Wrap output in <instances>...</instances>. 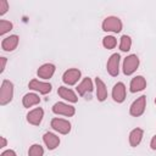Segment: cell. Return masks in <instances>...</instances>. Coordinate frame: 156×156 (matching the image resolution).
Instances as JSON below:
<instances>
[{
  "mask_svg": "<svg viewBox=\"0 0 156 156\" xmlns=\"http://www.w3.org/2000/svg\"><path fill=\"white\" fill-rule=\"evenodd\" d=\"M112 99L118 104H121L126 100V85H124V83L118 82L113 85V88H112Z\"/></svg>",
  "mask_w": 156,
  "mask_h": 156,
  "instance_id": "8fae6325",
  "label": "cell"
},
{
  "mask_svg": "<svg viewBox=\"0 0 156 156\" xmlns=\"http://www.w3.org/2000/svg\"><path fill=\"white\" fill-rule=\"evenodd\" d=\"M57 94L60 95V98H62L63 100H67L68 102L76 104V102L78 101V96L76 95V93H74L72 89L67 88V87H63V85H62V87H58Z\"/></svg>",
  "mask_w": 156,
  "mask_h": 156,
  "instance_id": "5bb4252c",
  "label": "cell"
},
{
  "mask_svg": "<svg viewBox=\"0 0 156 156\" xmlns=\"http://www.w3.org/2000/svg\"><path fill=\"white\" fill-rule=\"evenodd\" d=\"M77 93L80 95V96H84L87 93H91L94 87H93V80L89 78V77H85L78 85H77Z\"/></svg>",
  "mask_w": 156,
  "mask_h": 156,
  "instance_id": "e0dca14e",
  "label": "cell"
},
{
  "mask_svg": "<svg viewBox=\"0 0 156 156\" xmlns=\"http://www.w3.org/2000/svg\"><path fill=\"white\" fill-rule=\"evenodd\" d=\"M80 71L78 68H69L67 69L62 76V82L67 85H74L80 79Z\"/></svg>",
  "mask_w": 156,
  "mask_h": 156,
  "instance_id": "ba28073f",
  "label": "cell"
},
{
  "mask_svg": "<svg viewBox=\"0 0 156 156\" xmlns=\"http://www.w3.org/2000/svg\"><path fill=\"white\" fill-rule=\"evenodd\" d=\"M28 88L32 89V90H35V91H39L40 94L43 95H46L51 91L52 87L50 83H46V82H40L39 79H32L28 84Z\"/></svg>",
  "mask_w": 156,
  "mask_h": 156,
  "instance_id": "9c48e42d",
  "label": "cell"
},
{
  "mask_svg": "<svg viewBox=\"0 0 156 156\" xmlns=\"http://www.w3.org/2000/svg\"><path fill=\"white\" fill-rule=\"evenodd\" d=\"M44 149L40 144H33L28 150V156H43Z\"/></svg>",
  "mask_w": 156,
  "mask_h": 156,
  "instance_id": "603a6c76",
  "label": "cell"
},
{
  "mask_svg": "<svg viewBox=\"0 0 156 156\" xmlns=\"http://www.w3.org/2000/svg\"><path fill=\"white\" fill-rule=\"evenodd\" d=\"M51 128L56 132H58L60 134H68L71 132V123L67 121V119H63V118H52L51 119Z\"/></svg>",
  "mask_w": 156,
  "mask_h": 156,
  "instance_id": "8992f818",
  "label": "cell"
},
{
  "mask_svg": "<svg viewBox=\"0 0 156 156\" xmlns=\"http://www.w3.org/2000/svg\"><path fill=\"white\" fill-rule=\"evenodd\" d=\"M145 107H146V96L141 95L136 100L133 101V104L129 107V113L133 117H139V116H141L144 113Z\"/></svg>",
  "mask_w": 156,
  "mask_h": 156,
  "instance_id": "277c9868",
  "label": "cell"
},
{
  "mask_svg": "<svg viewBox=\"0 0 156 156\" xmlns=\"http://www.w3.org/2000/svg\"><path fill=\"white\" fill-rule=\"evenodd\" d=\"M95 85H96V98L99 101H105L107 99V88L105 85V83L96 77L95 78Z\"/></svg>",
  "mask_w": 156,
  "mask_h": 156,
  "instance_id": "d6986e66",
  "label": "cell"
},
{
  "mask_svg": "<svg viewBox=\"0 0 156 156\" xmlns=\"http://www.w3.org/2000/svg\"><path fill=\"white\" fill-rule=\"evenodd\" d=\"M130 48H132V39H130V37L127 35V34L122 35L121 37V41H119V50L127 52V51L130 50Z\"/></svg>",
  "mask_w": 156,
  "mask_h": 156,
  "instance_id": "44dd1931",
  "label": "cell"
},
{
  "mask_svg": "<svg viewBox=\"0 0 156 156\" xmlns=\"http://www.w3.org/2000/svg\"><path fill=\"white\" fill-rule=\"evenodd\" d=\"M52 112L55 115H61V116H66V117H72L76 113V108L72 105H68L66 102L58 101L56 104H54L52 106Z\"/></svg>",
  "mask_w": 156,
  "mask_h": 156,
  "instance_id": "5b68a950",
  "label": "cell"
},
{
  "mask_svg": "<svg viewBox=\"0 0 156 156\" xmlns=\"http://www.w3.org/2000/svg\"><path fill=\"white\" fill-rule=\"evenodd\" d=\"M13 28V24L10 21L6 20H0V35L6 34L7 32H10Z\"/></svg>",
  "mask_w": 156,
  "mask_h": 156,
  "instance_id": "cb8c5ba5",
  "label": "cell"
},
{
  "mask_svg": "<svg viewBox=\"0 0 156 156\" xmlns=\"http://www.w3.org/2000/svg\"><path fill=\"white\" fill-rule=\"evenodd\" d=\"M39 102H40V98H39L35 93H28V94H26V95L23 96V99H22V104H23V106L27 107V108H29V107H32V106H34V105H38Z\"/></svg>",
  "mask_w": 156,
  "mask_h": 156,
  "instance_id": "ffe728a7",
  "label": "cell"
},
{
  "mask_svg": "<svg viewBox=\"0 0 156 156\" xmlns=\"http://www.w3.org/2000/svg\"><path fill=\"white\" fill-rule=\"evenodd\" d=\"M0 140H1V144H0V147H5L7 145V140L5 139V136H0Z\"/></svg>",
  "mask_w": 156,
  "mask_h": 156,
  "instance_id": "f1b7e54d",
  "label": "cell"
},
{
  "mask_svg": "<svg viewBox=\"0 0 156 156\" xmlns=\"http://www.w3.org/2000/svg\"><path fill=\"white\" fill-rule=\"evenodd\" d=\"M18 41H20L18 35H16V34L9 35V37H6V38L2 39V41H1V48H2L4 51H13V50L17 48Z\"/></svg>",
  "mask_w": 156,
  "mask_h": 156,
  "instance_id": "7c38bea8",
  "label": "cell"
},
{
  "mask_svg": "<svg viewBox=\"0 0 156 156\" xmlns=\"http://www.w3.org/2000/svg\"><path fill=\"white\" fill-rule=\"evenodd\" d=\"M119 61H121V56L119 54H112L107 61L106 65V69L108 72L110 76L112 77H117L119 73Z\"/></svg>",
  "mask_w": 156,
  "mask_h": 156,
  "instance_id": "52a82bcc",
  "label": "cell"
},
{
  "mask_svg": "<svg viewBox=\"0 0 156 156\" xmlns=\"http://www.w3.org/2000/svg\"><path fill=\"white\" fill-rule=\"evenodd\" d=\"M43 141L49 150H55L60 145V138L51 132H46L43 135Z\"/></svg>",
  "mask_w": 156,
  "mask_h": 156,
  "instance_id": "9a60e30c",
  "label": "cell"
},
{
  "mask_svg": "<svg viewBox=\"0 0 156 156\" xmlns=\"http://www.w3.org/2000/svg\"><path fill=\"white\" fill-rule=\"evenodd\" d=\"M139 63H140V61H139V57H138L136 55H134V54L128 55V56L123 60V73H124L126 76L133 74V73L138 69Z\"/></svg>",
  "mask_w": 156,
  "mask_h": 156,
  "instance_id": "3957f363",
  "label": "cell"
},
{
  "mask_svg": "<svg viewBox=\"0 0 156 156\" xmlns=\"http://www.w3.org/2000/svg\"><path fill=\"white\" fill-rule=\"evenodd\" d=\"M102 30L105 32H113V33H119L122 30V21L116 17V16H108L102 21Z\"/></svg>",
  "mask_w": 156,
  "mask_h": 156,
  "instance_id": "7a4b0ae2",
  "label": "cell"
},
{
  "mask_svg": "<svg viewBox=\"0 0 156 156\" xmlns=\"http://www.w3.org/2000/svg\"><path fill=\"white\" fill-rule=\"evenodd\" d=\"M43 117H44V110L41 107H35L27 113V122L33 126H39L43 121Z\"/></svg>",
  "mask_w": 156,
  "mask_h": 156,
  "instance_id": "30bf717a",
  "label": "cell"
},
{
  "mask_svg": "<svg viewBox=\"0 0 156 156\" xmlns=\"http://www.w3.org/2000/svg\"><path fill=\"white\" fill-rule=\"evenodd\" d=\"M0 62H1V66H0V73H2L5 71V67H6V62H7V58L6 57H0Z\"/></svg>",
  "mask_w": 156,
  "mask_h": 156,
  "instance_id": "484cf974",
  "label": "cell"
},
{
  "mask_svg": "<svg viewBox=\"0 0 156 156\" xmlns=\"http://www.w3.org/2000/svg\"><path fill=\"white\" fill-rule=\"evenodd\" d=\"M146 88V79L143 76H136L134 78H132L130 84H129V90L132 93H138L141 91Z\"/></svg>",
  "mask_w": 156,
  "mask_h": 156,
  "instance_id": "2e32d148",
  "label": "cell"
},
{
  "mask_svg": "<svg viewBox=\"0 0 156 156\" xmlns=\"http://www.w3.org/2000/svg\"><path fill=\"white\" fill-rule=\"evenodd\" d=\"M0 156H17V154L13 151V150H5L4 152H1V155Z\"/></svg>",
  "mask_w": 156,
  "mask_h": 156,
  "instance_id": "4316f807",
  "label": "cell"
},
{
  "mask_svg": "<svg viewBox=\"0 0 156 156\" xmlns=\"http://www.w3.org/2000/svg\"><path fill=\"white\" fill-rule=\"evenodd\" d=\"M150 147H151L152 150H156V134L152 136V139H151V141H150Z\"/></svg>",
  "mask_w": 156,
  "mask_h": 156,
  "instance_id": "83f0119b",
  "label": "cell"
},
{
  "mask_svg": "<svg viewBox=\"0 0 156 156\" xmlns=\"http://www.w3.org/2000/svg\"><path fill=\"white\" fill-rule=\"evenodd\" d=\"M144 136V130L141 128H134L129 133V144L132 147H136Z\"/></svg>",
  "mask_w": 156,
  "mask_h": 156,
  "instance_id": "ac0fdd59",
  "label": "cell"
},
{
  "mask_svg": "<svg viewBox=\"0 0 156 156\" xmlns=\"http://www.w3.org/2000/svg\"><path fill=\"white\" fill-rule=\"evenodd\" d=\"M155 104H156V98H155Z\"/></svg>",
  "mask_w": 156,
  "mask_h": 156,
  "instance_id": "f546056e",
  "label": "cell"
},
{
  "mask_svg": "<svg viewBox=\"0 0 156 156\" xmlns=\"http://www.w3.org/2000/svg\"><path fill=\"white\" fill-rule=\"evenodd\" d=\"M12 99H13V84L10 80L4 79L0 89V105L2 106L7 105L12 101Z\"/></svg>",
  "mask_w": 156,
  "mask_h": 156,
  "instance_id": "6da1fadb",
  "label": "cell"
},
{
  "mask_svg": "<svg viewBox=\"0 0 156 156\" xmlns=\"http://www.w3.org/2000/svg\"><path fill=\"white\" fill-rule=\"evenodd\" d=\"M102 45H104L105 49L111 50V49H113L117 45V39L113 35H106L102 39Z\"/></svg>",
  "mask_w": 156,
  "mask_h": 156,
  "instance_id": "7402d4cb",
  "label": "cell"
},
{
  "mask_svg": "<svg viewBox=\"0 0 156 156\" xmlns=\"http://www.w3.org/2000/svg\"><path fill=\"white\" fill-rule=\"evenodd\" d=\"M55 69H56V67H55L54 63H44V65H41V66L38 68L37 74H38L39 78L50 79V78L54 76Z\"/></svg>",
  "mask_w": 156,
  "mask_h": 156,
  "instance_id": "4fadbf2b",
  "label": "cell"
},
{
  "mask_svg": "<svg viewBox=\"0 0 156 156\" xmlns=\"http://www.w3.org/2000/svg\"><path fill=\"white\" fill-rule=\"evenodd\" d=\"M9 10V2L6 0H0V16L5 15Z\"/></svg>",
  "mask_w": 156,
  "mask_h": 156,
  "instance_id": "d4e9b609",
  "label": "cell"
}]
</instances>
